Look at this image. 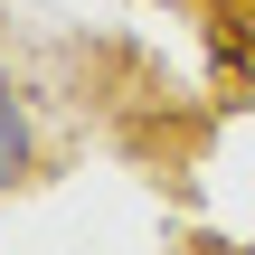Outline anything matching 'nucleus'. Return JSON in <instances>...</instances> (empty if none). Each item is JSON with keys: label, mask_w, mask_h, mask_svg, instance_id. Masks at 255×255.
<instances>
[{"label": "nucleus", "mask_w": 255, "mask_h": 255, "mask_svg": "<svg viewBox=\"0 0 255 255\" xmlns=\"http://www.w3.org/2000/svg\"><path fill=\"white\" fill-rule=\"evenodd\" d=\"M28 170H38V123H28L19 85H9V66H0V189H19Z\"/></svg>", "instance_id": "obj_1"}]
</instances>
